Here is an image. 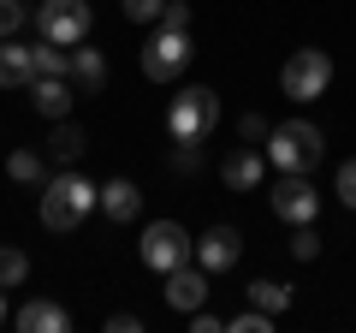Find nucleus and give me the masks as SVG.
<instances>
[{
  "mask_svg": "<svg viewBox=\"0 0 356 333\" xmlns=\"http://www.w3.org/2000/svg\"><path fill=\"white\" fill-rule=\"evenodd\" d=\"M89 208H102V191L83 179V173H54L36 196V215L48 232H77L89 220Z\"/></svg>",
  "mask_w": 356,
  "mask_h": 333,
  "instance_id": "obj_1",
  "label": "nucleus"
},
{
  "mask_svg": "<svg viewBox=\"0 0 356 333\" xmlns=\"http://www.w3.org/2000/svg\"><path fill=\"white\" fill-rule=\"evenodd\" d=\"M261 155L273 161V173H309V166H321V155H327V137H321V125H309V119H285V125L267 131Z\"/></svg>",
  "mask_w": 356,
  "mask_h": 333,
  "instance_id": "obj_2",
  "label": "nucleus"
},
{
  "mask_svg": "<svg viewBox=\"0 0 356 333\" xmlns=\"http://www.w3.org/2000/svg\"><path fill=\"white\" fill-rule=\"evenodd\" d=\"M220 125V95L202 90V84H191V90H178V102L166 107V131H172L178 143H208Z\"/></svg>",
  "mask_w": 356,
  "mask_h": 333,
  "instance_id": "obj_3",
  "label": "nucleus"
},
{
  "mask_svg": "<svg viewBox=\"0 0 356 333\" xmlns=\"http://www.w3.org/2000/svg\"><path fill=\"white\" fill-rule=\"evenodd\" d=\"M143 262H149L154 274H172V268H184V262H196V238L178 220H149L143 226Z\"/></svg>",
  "mask_w": 356,
  "mask_h": 333,
  "instance_id": "obj_4",
  "label": "nucleus"
},
{
  "mask_svg": "<svg viewBox=\"0 0 356 333\" xmlns=\"http://www.w3.org/2000/svg\"><path fill=\"white\" fill-rule=\"evenodd\" d=\"M327 84H332V54H321V48H297L285 60V72H280L285 102H321Z\"/></svg>",
  "mask_w": 356,
  "mask_h": 333,
  "instance_id": "obj_5",
  "label": "nucleus"
},
{
  "mask_svg": "<svg viewBox=\"0 0 356 333\" xmlns=\"http://www.w3.org/2000/svg\"><path fill=\"white\" fill-rule=\"evenodd\" d=\"M191 65V30H154L143 42V77L149 84H178V72Z\"/></svg>",
  "mask_w": 356,
  "mask_h": 333,
  "instance_id": "obj_6",
  "label": "nucleus"
},
{
  "mask_svg": "<svg viewBox=\"0 0 356 333\" xmlns=\"http://www.w3.org/2000/svg\"><path fill=\"white\" fill-rule=\"evenodd\" d=\"M36 36L60 42V48H77L89 36V6L83 0H42L36 6Z\"/></svg>",
  "mask_w": 356,
  "mask_h": 333,
  "instance_id": "obj_7",
  "label": "nucleus"
},
{
  "mask_svg": "<svg viewBox=\"0 0 356 333\" xmlns=\"http://www.w3.org/2000/svg\"><path fill=\"white\" fill-rule=\"evenodd\" d=\"M315 215H321V191L303 173H280V179H273V220L303 226V220H315Z\"/></svg>",
  "mask_w": 356,
  "mask_h": 333,
  "instance_id": "obj_8",
  "label": "nucleus"
},
{
  "mask_svg": "<svg viewBox=\"0 0 356 333\" xmlns=\"http://www.w3.org/2000/svg\"><path fill=\"white\" fill-rule=\"evenodd\" d=\"M238 256H243V232L238 226H208L196 238V268H208V274L238 268Z\"/></svg>",
  "mask_w": 356,
  "mask_h": 333,
  "instance_id": "obj_9",
  "label": "nucleus"
},
{
  "mask_svg": "<svg viewBox=\"0 0 356 333\" xmlns=\"http://www.w3.org/2000/svg\"><path fill=\"white\" fill-rule=\"evenodd\" d=\"M166 304H172V316H191V309L208 304V268H172L166 274Z\"/></svg>",
  "mask_w": 356,
  "mask_h": 333,
  "instance_id": "obj_10",
  "label": "nucleus"
},
{
  "mask_svg": "<svg viewBox=\"0 0 356 333\" xmlns=\"http://www.w3.org/2000/svg\"><path fill=\"white\" fill-rule=\"evenodd\" d=\"M13 327L18 333H72V316H65V304H54V297H30L13 316Z\"/></svg>",
  "mask_w": 356,
  "mask_h": 333,
  "instance_id": "obj_11",
  "label": "nucleus"
},
{
  "mask_svg": "<svg viewBox=\"0 0 356 333\" xmlns=\"http://www.w3.org/2000/svg\"><path fill=\"white\" fill-rule=\"evenodd\" d=\"M30 77H36V48L0 36V90H30Z\"/></svg>",
  "mask_w": 356,
  "mask_h": 333,
  "instance_id": "obj_12",
  "label": "nucleus"
},
{
  "mask_svg": "<svg viewBox=\"0 0 356 333\" xmlns=\"http://www.w3.org/2000/svg\"><path fill=\"white\" fill-rule=\"evenodd\" d=\"M30 102L42 119H65L72 114V77H30Z\"/></svg>",
  "mask_w": 356,
  "mask_h": 333,
  "instance_id": "obj_13",
  "label": "nucleus"
},
{
  "mask_svg": "<svg viewBox=\"0 0 356 333\" xmlns=\"http://www.w3.org/2000/svg\"><path fill=\"white\" fill-rule=\"evenodd\" d=\"M220 173H226V185H232V191H255V185H261V173H267V155L255 149V143H250V149H232Z\"/></svg>",
  "mask_w": 356,
  "mask_h": 333,
  "instance_id": "obj_14",
  "label": "nucleus"
},
{
  "mask_svg": "<svg viewBox=\"0 0 356 333\" xmlns=\"http://www.w3.org/2000/svg\"><path fill=\"white\" fill-rule=\"evenodd\" d=\"M102 215H107V220H119V226H125V220H137V215H143V191H137L131 179L102 185Z\"/></svg>",
  "mask_w": 356,
  "mask_h": 333,
  "instance_id": "obj_15",
  "label": "nucleus"
},
{
  "mask_svg": "<svg viewBox=\"0 0 356 333\" xmlns=\"http://www.w3.org/2000/svg\"><path fill=\"white\" fill-rule=\"evenodd\" d=\"M72 84L95 95V90L107 84V54H102V48H89V42H77V48H72Z\"/></svg>",
  "mask_w": 356,
  "mask_h": 333,
  "instance_id": "obj_16",
  "label": "nucleus"
},
{
  "mask_svg": "<svg viewBox=\"0 0 356 333\" xmlns=\"http://www.w3.org/2000/svg\"><path fill=\"white\" fill-rule=\"evenodd\" d=\"M89 149V137H83V125H72V119H54V131H48V161H60V166H72L77 155Z\"/></svg>",
  "mask_w": 356,
  "mask_h": 333,
  "instance_id": "obj_17",
  "label": "nucleus"
},
{
  "mask_svg": "<svg viewBox=\"0 0 356 333\" xmlns=\"http://www.w3.org/2000/svg\"><path fill=\"white\" fill-rule=\"evenodd\" d=\"M6 173H13L18 185H48V155L42 149H13L6 155Z\"/></svg>",
  "mask_w": 356,
  "mask_h": 333,
  "instance_id": "obj_18",
  "label": "nucleus"
},
{
  "mask_svg": "<svg viewBox=\"0 0 356 333\" xmlns=\"http://www.w3.org/2000/svg\"><path fill=\"white\" fill-rule=\"evenodd\" d=\"M36 77H72V48L42 42V48H36Z\"/></svg>",
  "mask_w": 356,
  "mask_h": 333,
  "instance_id": "obj_19",
  "label": "nucleus"
},
{
  "mask_svg": "<svg viewBox=\"0 0 356 333\" xmlns=\"http://www.w3.org/2000/svg\"><path fill=\"white\" fill-rule=\"evenodd\" d=\"M250 304L267 309V316H280V309L291 304V286H280V280H255V286H250Z\"/></svg>",
  "mask_w": 356,
  "mask_h": 333,
  "instance_id": "obj_20",
  "label": "nucleus"
},
{
  "mask_svg": "<svg viewBox=\"0 0 356 333\" xmlns=\"http://www.w3.org/2000/svg\"><path fill=\"white\" fill-rule=\"evenodd\" d=\"M30 280V256L18 244H0V286H24Z\"/></svg>",
  "mask_w": 356,
  "mask_h": 333,
  "instance_id": "obj_21",
  "label": "nucleus"
},
{
  "mask_svg": "<svg viewBox=\"0 0 356 333\" xmlns=\"http://www.w3.org/2000/svg\"><path fill=\"white\" fill-rule=\"evenodd\" d=\"M226 333H273V316H267V309H243V316H232L226 321Z\"/></svg>",
  "mask_w": 356,
  "mask_h": 333,
  "instance_id": "obj_22",
  "label": "nucleus"
},
{
  "mask_svg": "<svg viewBox=\"0 0 356 333\" xmlns=\"http://www.w3.org/2000/svg\"><path fill=\"white\" fill-rule=\"evenodd\" d=\"M30 24V6L24 0H0V36H18Z\"/></svg>",
  "mask_w": 356,
  "mask_h": 333,
  "instance_id": "obj_23",
  "label": "nucleus"
},
{
  "mask_svg": "<svg viewBox=\"0 0 356 333\" xmlns=\"http://www.w3.org/2000/svg\"><path fill=\"white\" fill-rule=\"evenodd\" d=\"M291 256H297V262H315V256H321V238H315V226H309V220L291 232Z\"/></svg>",
  "mask_w": 356,
  "mask_h": 333,
  "instance_id": "obj_24",
  "label": "nucleus"
},
{
  "mask_svg": "<svg viewBox=\"0 0 356 333\" xmlns=\"http://www.w3.org/2000/svg\"><path fill=\"white\" fill-rule=\"evenodd\" d=\"M332 191H339L344 208H356V155H350V161H339V179H332Z\"/></svg>",
  "mask_w": 356,
  "mask_h": 333,
  "instance_id": "obj_25",
  "label": "nucleus"
},
{
  "mask_svg": "<svg viewBox=\"0 0 356 333\" xmlns=\"http://www.w3.org/2000/svg\"><path fill=\"white\" fill-rule=\"evenodd\" d=\"M119 6H125V18H131V24H154L166 0H119Z\"/></svg>",
  "mask_w": 356,
  "mask_h": 333,
  "instance_id": "obj_26",
  "label": "nucleus"
},
{
  "mask_svg": "<svg viewBox=\"0 0 356 333\" xmlns=\"http://www.w3.org/2000/svg\"><path fill=\"white\" fill-rule=\"evenodd\" d=\"M267 131H273V125H267L261 114H243V119H238V137H243V143H255V149L267 143Z\"/></svg>",
  "mask_w": 356,
  "mask_h": 333,
  "instance_id": "obj_27",
  "label": "nucleus"
},
{
  "mask_svg": "<svg viewBox=\"0 0 356 333\" xmlns=\"http://www.w3.org/2000/svg\"><path fill=\"white\" fill-rule=\"evenodd\" d=\"M161 24L166 30H191V6H184V0H166V6H161Z\"/></svg>",
  "mask_w": 356,
  "mask_h": 333,
  "instance_id": "obj_28",
  "label": "nucleus"
},
{
  "mask_svg": "<svg viewBox=\"0 0 356 333\" xmlns=\"http://www.w3.org/2000/svg\"><path fill=\"white\" fill-rule=\"evenodd\" d=\"M172 166H178V173H196V166H202V143H178V149H172Z\"/></svg>",
  "mask_w": 356,
  "mask_h": 333,
  "instance_id": "obj_29",
  "label": "nucleus"
},
{
  "mask_svg": "<svg viewBox=\"0 0 356 333\" xmlns=\"http://www.w3.org/2000/svg\"><path fill=\"white\" fill-rule=\"evenodd\" d=\"M107 327L113 333H143V316L137 309H119V316H107Z\"/></svg>",
  "mask_w": 356,
  "mask_h": 333,
  "instance_id": "obj_30",
  "label": "nucleus"
},
{
  "mask_svg": "<svg viewBox=\"0 0 356 333\" xmlns=\"http://www.w3.org/2000/svg\"><path fill=\"white\" fill-rule=\"evenodd\" d=\"M184 321H191V333H220V327H226V321H220V316H208V309H191Z\"/></svg>",
  "mask_w": 356,
  "mask_h": 333,
  "instance_id": "obj_31",
  "label": "nucleus"
},
{
  "mask_svg": "<svg viewBox=\"0 0 356 333\" xmlns=\"http://www.w3.org/2000/svg\"><path fill=\"white\" fill-rule=\"evenodd\" d=\"M0 327H6V297H0Z\"/></svg>",
  "mask_w": 356,
  "mask_h": 333,
  "instance_id": "obj_32",
  "label": "nucleus"
}]
</instances>
